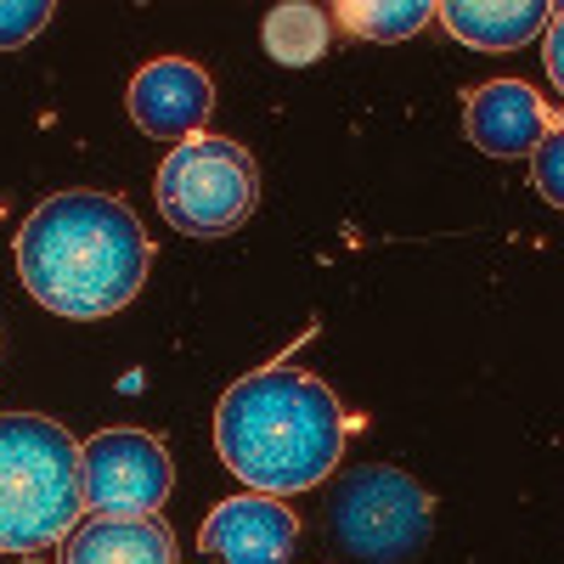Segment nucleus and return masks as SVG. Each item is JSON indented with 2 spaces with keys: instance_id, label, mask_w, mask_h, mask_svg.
<instances>
[{
  "instance_id": "obj_1",
  "label": "nucleus",
  "mask_w": 564,
  "mask_h": 564,
  "mask_svg": "<svg viewBox=\"0 0 564 564\" xmlns=\"http://www.w3.org/2000/svg\"><path fill=\"white\" fill-rule=\"evenodd\" d=\"M18 276L29 300L68 322L124 311L153 265L135 209L113 193H57L18 226Z\"/></svg>"
},
{
  "instance_id": "obj_2",
  "label": "nucleus",
  "mask_w": 564,
  "mask_h": 564,
  "mask_svg": "<svg viewBox=\"0 0 564 564\" xmlns=\"http://www.w3.org/2000/svg\"><path fill=\"white\" fill-rule=\"evenodd\" d=\"M345 441L350 412L339 395L294 367H260L215 406V452L260 497L316 491L339 468Z\"/></svg>"
},
{
  "instance_id": "obj_3",
  "label": "nucleus",
  "mask_w": 564,
  "mask_h": 564,
  "mask_svg": "<svg viewBox=\"0 0 564 564\" xmlns=\"http://www.w3.org/2000/svg\"><path fill=\"white\" fill-rule=\"evenodd\" d=\"M79 520V441L40 412H0V553H40Z\"/></svg>"
},
{
  "instance_id": "obj_4",
  "label": "nucleus",
  "mask_w": 564,
  "mask_h": 564,
  "mask_svg": "<svg viewBox=\"0 0 564 564\" xmlns=\"http://www.w3.org/2000/svg\"><path fill=\"white\" fill-rule=\"evenodd\" d=\"M153 198H159V215L186 238H226V231H238L254 215L260 175H254L249 148H238V141L193 135L181 148H170V159L159 164Z\"/></svg>"
},
{
  "instance_id": "obj_5",
  "label": "nucleus",
  "mask_w": 564,
  "mask_h": 564,
  "mask_svg": "<svg viewBox=\"0 0 564 564\" xmlns=\"http://www.w3.org/2000/svg\"><path fill=\"white\" fill-rule=\"evenodd\" d=\"M334 542L367 564H406L435 525V497L390 463H361L334 486Z\"/></svg>"
},
{
  "instance_id": "obj_6",
  "label": "nucleus",
  "mask_w": 564,
  "mask_h": 564,
  "mask_svg": "<svg viewBox=\"0 0 564 564\" xmlns=\"http://www.w3.org/2000/svg\"><path fill=\"white\" fill-rule=\"evenodd\" d=\"M175 486V463L164 452L159 435L113 423L97 430L79 446V497L85 513H102V520H148L164 508Z\"/></svg>"
},
{
  "instance_id": "obj_7",
  "label": "nucleus",
  "mask_w": 564,
  "mask_h": 564,
  "mask_svg": "<svg viewBox=\"0 0 564 564\" xmlns=\"http://www.w3.org/2000/svg\"><path fill=\"white\" fill-rule=\"evenodd\" d=\"M124 108H130L141 135L175 141L181 148V141L204 135V119L215 108V79L198 63H186V57H159L148 68H135Z\"/></svg>"
},
{
  "instance_id": "obj_8",
  "label": "nucleus",
  "mask_w": 564,
  "mask_h": 564,
  "mask_svg": "<svg viewBox=\"0 0 564 564\" xmlns=\"http://www.w3.org/2000/svg\"><path fill=\"white\" fill-rule=\"evenodd\" d=\"M198 547L226 564H289L300 547V513L282 497H260V491L226 497L204 520Z\"/></svg>"
},
{
  "instance_id": "obj_9",
  "label": "nucleus",
  "mask_w": 564,
  "mask_h": 564,
  "mask_svg": "<svg viewBox=\"0 0 564 564\" xmlns=\"http://www.w3.org/2000/svg\"><path fill=\"white\" fill-rule=\"evenodd\" d=\"M463 130L491 159H531V148L558 130V113L525 79H486L463 97Z\"/></svg>"
},
{
  "instance_id": "obj_10",
  "label": "nucleus",
  "mask_w": 564,
  "mask_h": 564,
  "mask_svg": "<svg viewBox=\"0 0 564 564\" xmlns=\"http://www.w3.org/2000/svg\"><path fill=\"white\" fill-rule=\"evenodd\" d=\"M441 29L463 45H475V52H520V45H531L553 7H542V0H446V7H435Z\"/></svg>"
},
{
  "instance_id": "obj_11",
  "label": "nucleus",
  "mask_w": 564,
  "mask_h": 564,
  "mask_svg": "<svg viewBox=\"0 0 564 564\" xmlns=\"http://www.w3.org/2000/svg\"><path fill=\"white\" fill-rule=\"evenodd\" d=\"M63 564H175V536L153 520H102L90 513L63 536Z\"/></svg>"
},
{
  "instance_id": "obj_12",
  "label": "nucleus",
  "mask_w": 564,
  "mask_h": 564,
  "mask_svg": "<svg viewBox=\"0 0 564 564\" xmlns=\"http://www.w3.org/2000/svg\"><path fill=\"white\" fill-rule=\"evenodd\" d=\"M260 40H265L271 63H282V68H311V63L327 52V40H334V18H327L322 7H311V0H289V7H271V12H265Z\"/></svg>"
},
{
  "instance_id": "obj_13",
  "label": "nucleus",
  "mask_w": 564,
  "mask_h": 564,
  "mask_svg": "<svg viewBox=\"0 0 564 564\" xmlns=\"http://www.w3.org/2000/svg\"><path fill=\"white\" fill-rule=\"evenodd\" d=\"M334 23H345L350 34L361 40H379V45H395V40H412L423 23L435 18L430 0H339L334 12H327Z\"/></svg>"
},
{
  "instance_id": "obj_14",
  "label": "nucleus",
  "mask_w": 564,
  "mask_h": 564,
  "mask_svg": "<svg viewBox=\"0 0 564 564\" xmlns=\"http://www.w3.org/2000/svg\"><path fill=\"white\" fill-rule=\"evenodd\" d=\"M52 18H57L52 0H0V52H18V45H29Z\"/></svg>"
},
{
  "instance_id": "obj_15",
  "label": "nucleus",
  "mask_w": 564,
  "mask_h": 564,
  "mask_svg": "<svg viewBox=\"0 0 564 564\" xmlns=\"http://www.w3.org/2000/svg\"><path fill=\"white\" fill-rule=\"evenodd\" d=\"M558 170H564V130H547L536 148H531V175H536V193H542L547 204H564Z\"/></svg>"
},
{
  "instance_id": "obj_16",
  "label": "nucleus",
  "mask_w": 564,
  "mask_h": 564,
  "mask_svg": "<svg viewBox=\"0 0 564 564\" xmlns=\"http://www.w3.org/2000/svg\"><path fill=\"white\" fill-rule=\"evenodd\" d=\"M542 40H547V79H553V85H564V29H558V7H553V18H547Z\"/></svg>"
},
{
  "instance_id": "obj_17",
  "label": "nucleus",
  "mask_w": 564,
  "mask_h": 564,
  "mask_svg": "<svg viewBox=\"0 0 564 564\" xmlns=\"http://www.w3.org/2000/svg\"><path fill=\"white\" fill-rule=\"evenodd\" d=\"M23 564H45V558H34V553H29V558H23Z\"/></svg>"
}]
</instances>
